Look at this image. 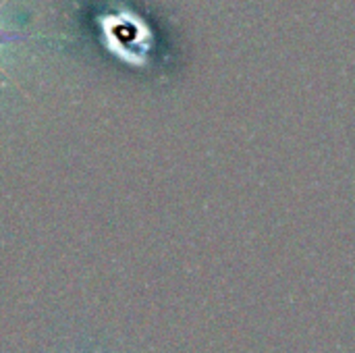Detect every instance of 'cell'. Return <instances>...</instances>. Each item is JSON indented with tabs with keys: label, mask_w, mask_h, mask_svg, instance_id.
I'll list each match as a JSON object with an SVG mask.
<instances>
[{
	"label": "cell",
	"mask_w": 355,
	"mask_h": 353,
	"mask_svg": "<svg viewBox=\"0 0 355 353\" xmlns=\"http://www.w3.org/2000/svg\"><path fill=\"white\" fill-rule=\"evenodd\" d=\"M4 2H6V0H2V2H0V8L4 6ZM25 37H29V35L19 33V31H15V29H6V27H2V25H0V48H2L4 44L17 42V40H25ZM0 73H2L4 77H8V73L4 71V67H2V64H0Z\"/></svg>",
	"instance_id": "7a4b0ae2"
},
{
	"label": "cell",
	"mask_w": 355,
	"mask_h": 353,
	"mask_svg": "<svg viewBox=\"0 0 355 353\" xmlns=\"http://www.w3.org/2000/svg\"><path fill=\"white\" fill-rule=\"evenodd\" d=\"M98 23L104 46L114 56L133 67H144L148 62V52L152 48V29L137 12L129 8H119L114 12L98 17Z\"/></svg>",
	"instance_id": "6da1fadb"
}]
</instances>
